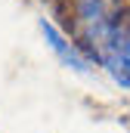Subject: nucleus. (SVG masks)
<instances>
[{"instance_id":"1","label":"nucleus","mask_w":130,"mask_h":133,"mask_svg":"<svg viewBox=\"0 0 130 133\" xmlns=\"http://www.w3.org/2000/svg\"><path fill=\"white\" fill-rule=\"evenodd\" d=\"M71 31L81 53L130 90V9L121 0H74Z\"/></svg>"},{"instance_id":"2","label":"nucleus","mask_w":130,"mask_h":133,"mask_svg":"<svg viewBox=\"0 0 130 133\" xmlns=\"http://www.w3.org/2000/svg\"><path fill=\"white\" fill-rule=\"evenodd\" d=\"M37 28L43 34L47 46L53 50V56H56L65 68H71V71H77V74H87V71H90V59L81 53V46L74 43V37H65V34L53 25V19H43V16H40Z\"/></svg>"}]
</instances>
